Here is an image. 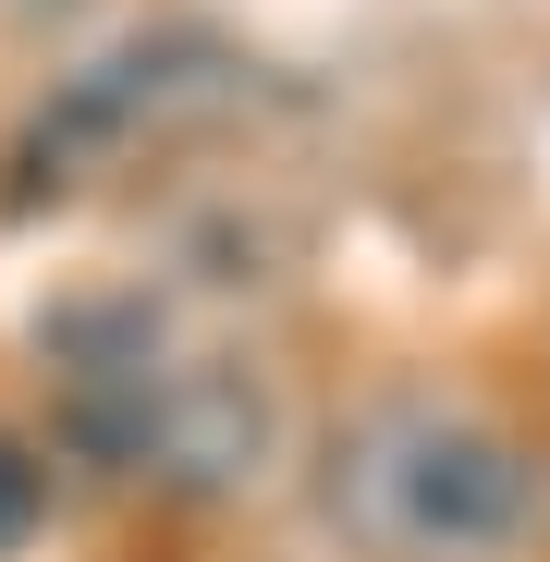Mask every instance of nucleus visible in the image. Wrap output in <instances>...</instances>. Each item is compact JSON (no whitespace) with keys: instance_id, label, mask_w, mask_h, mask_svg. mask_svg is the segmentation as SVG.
Returning <instances> with one entry per match:
<instances>
[{"instance_id":"nucleus-1","label":"nucleus","mask_w":550,"mask_h":562,"mask_svg":"<svg viewBox=\"0 0 550 562\" xmlns=\"http://www.w3.org/2000/svg\"><path fill=\"white\" fill-rule=\"evenodd\" d=\"M538 514H550L538 452L478 404L392 392L318 440V526L355 562H514Z\"/></svg>"},{"instance_id":"nucleus-2","label":"nucleus","mask_w":550,"mask_h":562,"mask_svg":"<svg viewBox=\"0 0 550 562\" xmlns=\"http://www.w3.org/2000/svg\"><path fill=\"white\" fill-rule=\"evenodd\" d=\"M61 404L99 464L183 490V502H221L269 464V380L233 342L183 330L171 306H74L61 318Z\"/></svg>"},{"instance_id":"nucleus-3","label":"nucleus","mask_w":550,"mask_h":562,"mask_svg":"<svg viewBox=\"0 0 550 562\" xmlns=\"http://www.w3.org/2000/svg\"><path fill=\"white\" fill-rule=\"evenodd\" d=\"M37 526H49V464H37L25 440H0V562H13Z\"/></svg>"}]
</instances>
